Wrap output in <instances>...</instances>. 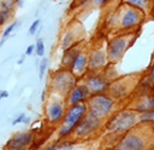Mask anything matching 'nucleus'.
I'll use <instances>...</instances> for the list:
<instances>
[{
  "label": "nucleus",
  "mask_w": 154,
  "mask_h": 150,
  "mask_svg": "<svg viewBox=\"0 0 154 150\" xmlns=\"http://www.w3.org/2000/svg\"><path fill=\"white\" fill-rule=\"evenodd\" d=\"M109 64L107 57V44L103 46H99L93 48L89 52V71L96 73L103 70Z\"/></svg>",
  "instance_id": "f8f14e48"
},
{
  "label": "nucleus",
  "mask_w": 154,
  "mask_h": 150,
  "mask_svg": "<svg viewBox=\"0 0 154 150\" xmlns=\"http://www.w3.org/2000/svg\"><path fill=\"white\" fill-rule=\"evenodd\" d=\"M17 5H18V6H22V5H23V1H17Z\"/></svg>",
  "instance_id": "7c9ffc66"
},
{
  "label": "nucleus",
  "mask_w": 154,
  "mask_h": 150,
  "mask_svg": "<svg viewBox=\"0 0 154 150\" xmlns=\"http://www.w3.org/2000/svg\"><path fill=\"white\" fill-rule=\"evenodd\" d=\"M88 112L91 114L93 116L107 122L116 112L119 110L126 108V103H120L111 98L108 94H96L91 96L88 102Z\"/></svg>",
  "instance_id": "39448f33"
},
{
  "label": "nucleus",
  "mask_w": 154,
  "mask_h": 150,
  "mask_svg": "<svg viewBox=\"0 0 154 150\" xmlns=\"http://www.w3.org/2000/svg\"><path fill=\"white\" fill-rule=\"evenodd\" d=\"M25 117H26V116H25V114H24V112L19 114V116H17V117L12 121V125H17V123H19V122H23Z\"/></svg>",
  "instance_id": "a878e982"
},
{
  "label": "nucleus",
  "mask_w": 154,
  "mask_h": 150,
  "mask_svg": "<svg viewBox=\"0 0 154 150\" xmlns=\"http://www.w3.org/2000/svg\"><path fill=\"white\" fill-rule=\"evenodd\" d=\"M87 112H88L87 103H81V104L70 106L61 121V125L58 131V135L60 138H64L70 135L72 132H75L77 125L81 122V120L84 117Z\"/></svg>",
  "instance_id": "6e6552de"
},
{
  "label": "nucleus",
  "mask_w": 154,
  "mask_h": 150,
  "mask_svg": "<svg viewBox=\"0 0 154 150\" xmlns=\"http://www.w3.org/2000/svg\"><path fill=\"white\" fill-rule=\"evenodd\" d=\"M82 47L81 45H75L73 47L66 50L63 54V58H61V65H60V69H66V70H71L77 56L82 52Z\"/></svg>",
  "instance_id": "f3484780"
},
{
  "label": "nucleus",
  "mask_w": 154,
  "mask_h": 150,
  "mask_svg": "<svg viewBox=\"0 0 154 150\" xmlns=\"http://www.w3.org/2000/svg\"><path fill=\"white\" fill-rule=\"evenodd\" d=\"M143 74L144 70L118 76L116 80H113L109 83L106 94H108L111 98H113L117 102L128 104L130 98L136 93L137 88L140 87Z\"/></svg>",
  "instance_id": "20e7f679"
},
{
  "label": "nucleus",
  "mask_w": 154,
  "mask_h": 150,
  "mask_svg": "<svg viewBox=\"0 0 154 150\" xmlns=\"http://www.w3.org/2000/svg\"><path fill=\"white\" fill-rule=\"evenodd\" d=\"M142 116L143 114L128 108H124L116 112L103 126V148L112 150L126 132H129L135 125L142 121Z\"/></svg>",
  "instance_id": "f03ea898"
},
{
  "label": "nucleus",
  "mask_w": 154,
  "mask_h": 150,
  "mask_svg": "<svg viewBox=\"0 0 154 150\" xmlns=\"http://www.w3.org/2000/svg\"><path fill=\"white\" fill-rule=\"evenodd\" d=\"M117 77L118 76L114 70V65L108 64L101 71L87 73L82 82L88 87L91 96H96V94H105L107 92L109 83Z\"/></svg>",
  "instance_id": "0eeeda50"
},
{
  "label": "nucleus",
  "mask_w": 154,
  "mask_h": 150,
  "mask_svg": "<svg viewBox=\"0 0 154 150\" xmlns=\"http://www.w3.org/2000/svg\"><path fill=\"white\" fill-rule=\"evenodd\" d=\"M140 34L141 30L111 36V39L107 41V57L109 64L116 65L117 63H119L126 53V51L129 50V47L134 45Z\"/></svg>",
  "instance_id": "423d86ee"
},
{
  "label": "nucleus",
  "mask_w": 154,
  "mask_h": 150,
  "mask_svg": "<svg viewBox=\"0 0 154 150\" xmlns=\"http://www.w3.org/2000/svg\"><path fill=\"white\" fill-rule=\"evenodd\" d=\"M77 40V34H76V30L73 29H67L63 36V40H61V48L63 51L65 52L66 50L73 47L75 45H77L78 41Z\"/></svg>",
  "instance_id": "6ab92c4d"
},
{
  "label": "nucleus",
  "mask_w": 154,
  "mask_h": 150,
  "mask_svg": "<svg viewBox=\"0 0 154 150\" xmlns=\"http://www.w3.org/2000/svg\"><path fill=\"white\" fill-rule=\"evenodd\" d=\"M17 1H13V0H10V1H0V8L2 10H6V11H13V7L16 6Z\"/></svg>",
  "instance_id": "4be33fe9"
},
{
  "label": "nucleus",
  "mask_w": 154,
  "mask_h": 150,
  "mask_svg": "<svg viewBox=\"0 0 154 150\" xmlns=\"http://www.w3.org/2000/svg\"><path fill=\"white\" fill-rule=\"evenodd\" d=\"M48 67V59L47 58H42V60L38 64V70H40V77H42L45 75V71Z\"/></svg>",
  "instance_id": "b1692460"
},
{
  "label": "nucleus",
  "mask_w": 154,
  "mask_h": 150,
  "mask_svg": "<svg viewBox=\"0 0 154 150\" xmlns=\"http://www.w3.org/2000/svg\"><path fill=\"white\" fill-rule=\"evenodd\" d=\"M128 1L132 6L143 11L147 16V19L149 18V16L152 17V13L154 10V0H128Z\"/></svg>",
  "instance_id": "a211bd4d"
},
{
  "label": "nucleus",
  "mask_w": 154,
  "mask_h": 150,
  "mask_svg": "<svg viewBox=\"0 0 154 150\" xmlns=\"http://www.w3.org/2000/svg\"><path fill=\"white\" fill-rule=\"evenodd\" d=\"M89 52H87L83 48L82 52L77 56V58L71 68V71L75 74L76 77H84L87 75V73L89 71Z\"/></svg>",
  "instance_id": "dca6fc26"
},
{
  "label": "nucleus",
  "mask_w": 154,
  "mask_h": 150,
  "mask_svg": "<svg viewBox=\"0 0 154 150\" xmlns=\"http://www.w3.org/2000/svg\"><path fill=\"white\" fill-rule=\"evenodd\" d=\"M66 111H65V103L63 99H55L52 98L48 104L46 105V116L48 119V121L53 125L61 122L64 116H65Z\"/></svg>",
  "instance_id": "ddd939ff"
},
{
  "label": "nucleus",
  "mask_w": 154,
  "mask_h": 150,
  "mask_svg": "<svg viewBox=\"0 0 154 150\" xmlns=\"http://www.w3.org/2000/svg\"><path fill=\"white\" fill-rule=\"evenodd\" d=\"M112 150H154V120H142L135 125Z\"/></svg>",
  "instance_id": "7ed1b4c3"
},
{
  "label": "nucleus",
  "mask_w": 154,
  "mask_h": 150,
  "mask_svg": "<svg viewBox=\"0 0 154 150\" xmlns=\"http://www.w3.org/2000/svg\"><path fill=\"white\" fill-rule=\"evenodd\" d=\"M23 60H24V59H23V58H20V59H19L17 63H18V64H22V63H23Z\"/></svg>",
  "instance_id": "2f4dec72"
},
{
  "label": "nucleus",
  "mask_w": 154,
  "mask_h": 150,
  "mask_svg": "<svg viewBox=\"0 0 154 150\" xmlns=\"http://www.w3.org/2000/svg\"><path fill=\"white\" fill-rule=\"evenodd\" d=\"M126 108L141 114L154 112V92L152 90H137L136 93L130 98Z\"/></svg>",
  "instance_id": "9b49d317"
},
{
  "label": "nucleus",
  "mask_w": 154,
  "mask_h": 150,
  "mask_svg": "<svg viewBox=\"0 0 154 150\" xmlns=\"http://www.w3.org/2000/svg\"><path fill=\"white\" fill-rule=\"evenodd\" d=\"M105 123H106L105 121L87 112L84 117L81 120V122L77 125L73 133L78 139H89L96 135L99 132H102Z\"/></svg>",
  "instance_id": "9d476101"
},
{
  "label": "nucleus",
  "mask_w": 154,
  "mask_h": 150,
  "mask_svg": "<svg viewBox=\"0 0 154 150\" xmlns=\"http://www.w3.org/2000/svg\"><path fill=\"white\" fill-rule=\"evenodd\" d=\"M8 97V92L7 91H1L0 92V100L4 99V98H7Z\"/></svg>",
  "instance_id": "cd10ccee"
},
{
  "label": "nucleus",
  "mask_w": 154,
  "mask_h": 150,
  "mask_svg": "<svg viewBox=\"0 0 154 150\" xmlns=\"http://www.w3.org/2000/svg\"><path fill=\"white\" fill-rule=\"evenodd\" d=\"M76 85H77V77L75 76V74L71 70L60 69L55 71L52 76L51 90L58 96L67 97Z\"/></svg>",
  "instance_id": "1a4fd4ad"
},
{
  "label": "nucleus",
  "mask_w": 154,
  "mask_h": 150,
  "mask_svg": "<svg viewBox=\"0 0 154 150\" xmlns=\"http://www.w3.org/2000/svg\"><path fill=\"white\" fill-rule=\"evenodd\" d=\"M46 150H58V146H55V145H49Z\"/></svg>",
  "instance_id": "c85d7f7f"
},
{
  "label": "nucleus",
  "mask_w": 154,
  "mask_h": 150,
  "mask_svg": "<svg viewBox=\"0 0 154 150\" xmlns=\"http://www.w3.org/2000/svg\"><path fill=\"white\" fill-rule=\"evenodd\" d=\"M90 97H91V94H90L88 87L83 82H78L75 86V88L70 92V94L67 96L66 104L70 108V106H73V105L81 104V103H87Z\"/></svg>",
  "instance_id": "4468645a"
},
{
  "label": "nucleus",
  "mask_w": 154,
  "mask_h": 150,
  "mask_svg": "<svg viewBox=\"0 0 154 150\" xmlns=\"http://www.w3.org/2000/svg\"><path fill=\"white\" fill-rule=\"evenodd\" d=\"M35 52L38 57H43L45 54V44H43V40L42 39H38L36 45H35Z\"/></svg>",
  "instance_id": "412c9836"
},
{
  "label": "nucleus",
  "mask_w": 154,
  "mask_h": 150,
  "mask_svg": "<svg viewBox=\"0 0 154 150\" xmlns=\"http://www.w3.org/2000/svg\"><path fill=\"white\" fill-rule=\"evenodd\" d=\"M40 19H36V21H34L32 22V24L30 25V28H29V33L32 35V34H35V31L37 30V28H38V25H40Z\"/></svg>",
  "instance_id": "393cba45"
},
{
  "label": "nucleus",
  "mask_w": 154,
  "mask_h": 150,
  "mask_svg": "<svg viewBox=\"0 0 154 150\" xmlns=\"http://www.w3.org/2000/svg\"><path fill=\"white\" fill-rule=\"evenodd\" d=\"M23 122H24V123H29V122H30V120H29V119H28V117H25V119H24V121H23Z\"/></svg>",
  "instance_id": "c756f323"
},
{
  "label": "nucleus",
  "mask_w": 154,
  "mask_h": 150,
  "mask_svg": "<svg viewBox=\"0 0 154 150\" xmlns=\"http://www.w3.org/2000/svg\"><path fill=\"white\" fill-rule=\"evenodd\" d=\"M32 134L30 132H19L16 133L7 143V150H25L28 145L32 142Z\"/></svg>",
  "instance_id": "2eb2a0df"
},
{
  "label": "nucleus",
  "mask_w": 154,
  "mask_h": 150,
  "mask_svg": "<svg viewBox=\"0 0 154 150\" xmlns=\"http://www.w3.org/2000/svg\"><path fill=\"white\" fill-rule=\"evenodd\" d=\"M34 51H35V45H29V46L26 47L25 54H26V56H30V54H32Z\"/></svg>",
  "instance_id": "bb28decb"
},
{
  "label": "nucleus",
  "mask_w": 154,
  "mask_h": 150,
  "mask_svg": "<svg viewBox=\"0 0 154 150\" xmlns=\"http://www.w3.org/2000/svg\"><path fill=\"white\" fill-rule=\"evenodd\" d=\"M16 25H17V22H12V23H11V24H10V25H8V27H7L6 29H5V31L2 33V39H1V42H0V46H1V45H2L4 42H5V40H6V38H7V36H8V35H10V34H11V33L13 31V29L16 28Z\"/></svg>",
  "instance_id": "aec40b11"
},
{
  "label": "nucleus",
  "mask_w": 154,
  "mask_h": 150,
  "mask_svg": "<svg viewBox=\"0 0 154 150\" xmlns=\"http://www.w3.org/2000/svg\"><path fill=\"white\" fill-rule=\"evenodd\" d=\"M150 18H153V19H154V10H153V13H152V17H150Z\"/></svg>",
  "instance_id": "473e14b6"
},
{
  "label": "nucleus",
  "mask_w": 154,
  "mask_h": 150,
  "mask_svg": "<svg viewBox=\"0 0 154 150\" xmlns=\"http://www.w3.org/2000/svg\"><path fill=\"white\" fill-rule=\"evenodd\" d=\"M11 11H6V10H2V8H0V27L1 25H4L8 19H10V17H11Z\"/></svg>",
  "instance_id": "5701e85b"
},
{
  "label": "nucleus",
  "mask_w": 154,
  "mask_h": 150,
  "mask_svg": "<svg viewBox=\"0 0 154 150\" xmlns=\"http://www.w3.org/2000/svg\"><path fill=\"white\" fill-rule=\"evenodd\" d=\"M153 92H154V87H153Z\"/></svg>",
  "instance_id": "72a5a7b5"
},
{
  "label": "nucleus",
  "mask_w": 154,
  "mask_h": 150,
  "mask_svg": "<svg viewBox=\"0 0 154 150\" xmlns=\"http://www.w3.org/2000/svg\"><path fill=\"white\" fill-rule=\"evenodd\" d=\"M147 21V16L140 8L129 4V1H120L117 7L108 15L106 27L112 36L141 30V25Z\"/></svg>",
  "instance_id": "f257e3e1"
}]
</instances>
